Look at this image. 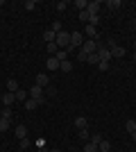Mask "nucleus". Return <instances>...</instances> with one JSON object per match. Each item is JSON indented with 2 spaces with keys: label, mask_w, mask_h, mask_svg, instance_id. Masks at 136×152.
Returning <instances> with one entry per match:
<instances>
[{
  "label": "nucleus",
  "mask_w": 136,
  "mask_h": 152,
  "mask_svg": "<svg viewBox=\"0 0 136 152\" xmlns=\"http://www.w3.org/2000/svg\"><path fill=\"white\" fill-rule=\"evenodd\" d=\"M55 43H57L59 50H71V34L61 30V32L57 34V41H55Z\"/></svg>",
  "instance_id": "nucleus-1"
},
{
  "label": "nucleus",
  "mask_w": 136,
  "mask_h": 152,
  "mask_svg": "<svg viewBox=\"0 0 136 152\" xmlns=\"http://www.w3.org/2000/svg\"><path fill=\"white\" fill-rule=\"evenodd\" d=\"M97 41H93V39H84V43H82V52H86V55H93V52H97Z\"/></svg>",
  "instance_id": "nucleus-2"
},
{
  "label": "nucleus",
  "mask_w": 136,
  "mask_h": 152,
  "mask_svg": "<svg viewBox=\"0 0 136 152\" xmlns=\"http://www.w3.org/2000/svg\"><path fill=\"white\" fill-rule=\"evenodd\" d=\"M30 98L39 100V104H43V102H45V98H43V89H41L39 84H32V89H30Z\"/></svg>",
  "instance_id": "nucleus-3"
},
{
  "label": "nucleus",
  "mask_w": 136,
  "mask_h": 152,
  "mask_svg": "<svg viewBox=\"0 0 136 152\" xmlns=\"http://www.w3.org/2000/svg\"><path fill=\"white\" fill-rule=\"evenodd\" d=\"M107 48L111 50V57H125V48H123V45H118L116 41H109Z\"/></svg>",
  "instance_id": "nucleus-4"
},
{
  "label": "nucleus",
  "mask_w": 136,
  "mask_h": 152,
  "mask_svg": "<svg viewBox=\"0 0 136 152\" xmlns=\"http://www.w3.org/2000/svg\"><path fill=\"white\" fill-rule=\"evenodd\" d=\"M97 57H100V61H111V59H113V57H111V50H109V48H104L102 43L97 45Z\"/></svg>",
  "instance_id": "nucleus-5"
},
{
  "label": "nucleus",
  "mask_w": 136,
  "mask_h": 152,
  "mask_svg": "<svg viewBox=\"0 0 136 152\" xmlns=\"http://www.w3.org/2000/svg\"><path fill=\"white\" fill-rule=\"evenodd\" d=\"M82 43H84V34L82 32H71V48L82 45Z\"/></svg>",
  "instance_id": "nucleus-6"
},
{
  "label": "nucleus",
  "mask_w": 136,
  "mask_h": 152,
  "mask_svg": "<svg viewBox=\"0 0 136 152\" xmlns=\"http://www.w3.org/2000/svg\"><path fill=\"white\" fill-rule=\"evenodd\" d=\"M34 84H39L41 89H45V86H50V77L45 75V73H39V75L34 77Z\"/></svg>",
  "instance_id": "nucleus-7"
},
{
  "label": "nucleus",
  "mask_w": 136,
  "mask_h": 152,
  "mask_svg": "<svg viewBox=\"0 0 136 152\" xmlns=\"http://www.w3.org/2000/svg\"><path fill=\"white\" fill-rule=\"evenodd\" d=\"M14 136H16L18 141L27 139V127H25V125H16V129H14Z\"/></svg>",
  "instance_id": "nucleus-8"
},
{
  "label": "nucleus",
  "mask_w": 136,
  "mask_h": 152,
  "mask_svg": "<svg viewBox=\"0 0 136 152\" xmlns=\"http://www.w3.org/2000/svg\"><path fill=\"white\" fill-rule=\"evenodd\" d=\"M59 59L57 57H48V61H45V66H48V70H50V73H55V70H59Z\"/></svg>",
  "instance_id": "nucleus-9"
},
{
  "label": "nucleus",
  "mask_w": 136,
  "mask_h": 152,
  "mask_svg": "<svg viewBox=\"0 0 136 152\" xmlns=\"http://www.w3.org/2000/svg\"><path fill=\"white\" fill-rule=\"evenodd\" d=\"M100 2H97V0H93V2H89V7H86V12L91 14V16H97V12H100Z\"/></svg>",
  "instance_id": "nucleus-10"
},
{
  "label": "nucleus",
  "mask_w": 136,
  "mask_h": 152,
  "mask_svg": "<svg viewBox=\"0 0 136 152\" xmlns=\"http://www.w3.org/2000/svg\"><path fill=\"white\" fill-rule=\"evenodd\" d=\"M0 100H2V104H5V107H12L14 102H16V98H14V93H9V91H7V93L2 95Z\"/></svg>",
  "instance_id": "nucleus-11"
},
{
  "label": "nucleus",
  "mask_w": 136,
  "mask_h": 152,
  "mask_svg": "<svg viewBox=\"0 0 136 152\" xmlns=\"http://www.w3.org/2000/svg\"><path fill=\"white\" fill-rule=\"evenodd\" d=\"M86 125H89L86 116H77V118H75V127H77V129H86Z\"/></svg>",
  "instance_id": "nucleus-12"
},
{
  "label": "nucleus",
  "mask_w": 136,
  "mask_h": 152,
  "mask_svg": "<svg viewBox=\"0 0 136 152\" xmlns=\"http://www.w3.org/2000/svg\"><path fill=\"white\" fill-rule=\"evenodd\" d=\"M86 37L95 41V39H97V27H95V25H89V23H86Z\"/></svg>",
  "instance_id": "nucleus-13"
},
{
  "label": "nucleus",
  "mask_w": 136,
  "mask_h": 152,
  "mask_svg": "<svg viewBox=\"0 0 136 152\" xmlns=\"http://www.w3.org/2000/svg\"><path fill=\"white\" fill-rule=\"evenodd\" d=\"M43 39L48 41V43H55V41H57V32H52V30H45V32H43Z\"/></svg>",
  "instance_id": "nucleus-14"
},
{
  "label": "nucleus",
  "mask_w": 136,
  "mask_h": 152,
  "mask_svg": "<svg viewBox=\"0 0 136 152\" xmlns=\"http://www.w3.org/2000/svg\"><path fill=\"white\" fill-rule=\"evenodd\" d=\"M109 150H111V143L107 139H102L100 143H97V152H109Z\"/></svg>",
  "instance_id": "nucleus-15"
},
{
  "label": "nucleus",
  "mask_w": 136,
  "mask_h": 152,
  "mask_svg": "<svg viewBox=\"0 0 136 152\" xmlns=\"http://www.w3.org/2000/svg\"><path fill=\"white\" fill-rule=\"evenodd\" d=\"M18 89H20V86H18L16 80H7V91H9V93H16Z\"/></svg>",
  "instance_id": "nucleus-16"
},
{
  "label": "nucleus",
  "mask_w": 136,
  "mask_h": 152,
  "mask_svg": "<svg viewBox=\"0 0 136 152\" xmlns=\"http://www.w3.org/2000/svg\"><path fill=\"white\" fill-rule=\"evenodd\" d=\"M59 70H61V73H71V70H73V61H68V59L61 61V64H59Z\"/></svg>",
  "instance_id": "nucleus-17"
},
{
  "label": "nucleus",
  "mask_w": 136,
  "mask_h": 152,
  "mask_svg": "<svg viewBox=\"0 0 136 152\" xmlns=\"http://www.w3.org/2000/svg\"><path fill=\"white\" fill-rule=\"evenodd\" d=\"M27 95H30V93H27V91L18 89V91H16V93H14V98H16V100H18V102H25V100H27Z\"/></svg>",
  "instance_id": "nucleus-18"
},
{
  "label": "nucleus",
  "mask_w": 136,
  "mask_h": 152,
  "mask_svg": "<svg viewBox=\"0 0 136 152\" xmlns=\"http://www.w3.org/2000/svg\"><path fill=\"white\" fill-rule=\"evenodd\" d=\"M36 107H39V100H34V98H27L25 100V109L32 111V109H36Z\"/></svg>",
  "instance_id": "nucleus-19"
},
{
  "label": "nucleus",
  "mask_w": 136,
  "mask_h": 152,
  "mask_svg": "<svg viewBox=\"0 0 136 152\" xmlns=\"http://www.w3.org/2000/svg\"><path fill=\"white\" fill-rule=\"evenodd\" d=\"M84 152H97V145H95V143H91V141H86V143H84Z\"/></svg>",
  "instance_id": "nucleus-20"
},
{
  "label": "nucleus",
  "mask_w": 136,
  "mask_h": 152,
  "mask_svg": "<svg viewBox=\"0 0 136 152\" xmlns=\"http://www.w3.org/2000/svg\"><path fill=\"white\" fill-rule=\"evenodd\" d=\"M55 57H57L59 61H66V59H68V50H57V55H55Z\"/></svg>",
  "instance_id": "nucleus-21"
},
{
  "label": "nucleus",
  "mask_w": 136,
  "mask_h": 152,
  "mask_svg": "<svg viewBox=\"0 0 136 152\" xmlns=\"http://www.w3.org/2000/svg\"><path fill=\"white\" fill-rule=\"evenodd\" d=\"M125 129H127V132H136V121H127V123H125Z\"/></svg>",
  "instance_id": "nucleus-22"
},
{
  "label": "nucleus",
  "mask_w": 136,
  "mask_h": 152,
  "mask_svg": "<svg viewBox=\"0 0 136 152\" xmlns=\"http://www.w3.org/2000/svg\"><path fill=\"white\" fill-rule=\"evenodd\" d=\"M86 64H100V57H97V52L89 55V57H86Z\"/></svg>",
  "instance_id": "nucleus-23"
},
{
  "label": "nucleus",
  "mask_w": 136,
  "mask_h": 152,
  "mask_svg": "<svg viewBox=\"0 0 136 152\" xmlns=\"http://www.w3.org/2000/svg\"><path fill=\"white\" fill-rule=\"evenodd\" d=\"M75 7H77L79 12H84L86 7H89V2H86V0H75Z\"/></svg>",
  "instance_id": "nucleus-24"
},
{
  "label": "nucleus",
  "mask_w": 136,
  "mask_h": 152,
  "mask_svg": "<svg viewBox=\"0 0 136 152\" xmlns=\"http://www.w3.org/2000/svg\"><path fill=\"white\" fill-rule=\"evenodd\" d=\"M104 7H109V9H118V7H120V0H109V2H104Z\"/></svg>",
  "instance_id": "nucleus-25"
},
{
  "label": "nucleus",
  "mask_w": 136,
  "mask_h": 152,
  "mask_svg": "<svg viewBox=\"0 0 136 152\" xmlns=\"http://www.w3.org/2000/svg\"><path fill=\"white\" fill-rule=\"evenodd\" d=\"M57 43H48V55H50V57H55V55H57Z\"/></svg>",
  "instance_id": "nucleus-26"
},
{
  "label": "nucleus",
  "mask_w": 136,
  "mask_h": 152,
  "mask_svg": "<svg viewBox=\"0 0 136 152\" xmlns=\"http://www.w3.org/2000/svg\"><path fill=\"white\" fill-rule=\"evenodd\" d=\"M77 136H79V139H82V141H84V143H86V141L91 139V134H89V129H79V134H77Z\"/></svg>",
  "instance_id": "nucleus-27"
},
{
  "label": "nucleus",
  "mask_w": 136,
  "mask_h": 152,
  "mask_svg": "<svg viewBox=\"0 0 136 152\" xmlns=\"http://www.w3.org/2000/svg\"><path fill=\"white\" fill-rule=\"evenodd\" d=\"M9 129V121L7 118H0V132H7Z\"/></svg>",
  "instance_id": "nucleus-28"
},
{
  "label": "nucleus",
  "mask_w": 136,
  "mask_h": 152,
  "mask_svg": "<svg viewBox=\"0 0 136 152\" xmlns=\"http://www.w3.org/2000/svg\"><path fill=\"white\" fill-rule=\"evenodd\" d=\"M79 20H84V23H89V20H91V14L86 12V9H84V12H79Z\"/></svg>",
  "instance_id": "nucleus-29"
},
{
  "label": "nucleus",
  "mask_w": 136,
  "mask_h": 152,
  "mask_svg": "<svg viewBox=\"0 0 136 152\" xmlns=\"http://www.w3.org/2000/svg\"><path fill=\"white\" fill-rule=\"evenodd\" d=\"M50 30H52V32H57V34H59V32H61V20H55Z\"/></svg>",
  "instance_id": "nucleus-30"
},
{
  "label": "nucleus",
  "mask_w": 136,
  "mask_h": 152,
  "mask_svg": "<svg viewBox=\"0 0 136 152\" xmlns=\"http://www.w3.org/2000/svg\"><path fill=\"white\" fill-rule=\"evenodd\" d=\"M2 118L12 121V109H9V107H5V109H2Z\"/></svg>",
  "instance_id": "nucleus-31"
},
{
  "label": "nucleus",
  "mask_w": 136,
  "mask_h": 152,
  "mask_svg": "<svg viewBox=\"0 0 136 152\" xmlns=\"http://www.w3.org/2000/svg\"><path fill=\"white\" fill-rule=\"evenodd\" d=\"M91 143H95V145H97V143H100V141H102V136H100V134H91Z\"/></svg>",
  "instance_id": "nucleus-32"
},
{
  "label": "nucleus",
  "mask_w": 136,
  "mask_h": 152,
  "mask_svg": "<svg viewBox=\"0 0 136 152\" xmlns=\"http://www.w3.org/2000/svg\"><path fill=\"white\" fill-rule=\"evenodd\" d=\"M34 7H36V2H34V0H27V2H25V9H27V12H32Z\"/></svg>",
  "instance_id": "nucleus-33"
},
{
  "label": "nucleus",
  "mask_w": 136,
  "mask_h": 152,
  "mask_svg": "<svg viewBox=\"0 0 136 152\" xmlns=\"http://www.w3.org/2000/svg\"><path fill=\"white\" fill-rule=\"evenodd\" d=\"M30 145H32V143H30V141H27V139H23V141H20V150H27V148H30Z\"/></svg>",
  "instance_id": "nucleus-34"
},
{
  "label": "nucleus",
  "mask_w": 136,
  "mask_h": 152,
  "mask_svg": "<svg viewBox=\"0 0 136 152\" xmlns=\"http://www.w3.org/2000/svg\"><path fill=\"white\" fill-rule=\"evenodd\" d=\"M97 68H100V70H109V61H100V64H97Z\"/></svg>",
  "instance_id": "nucleus-35"
},
{
  "label": "nucleus",
  "mask_w": 136,
  "mask_h": 152,
  "mask_svg": "<svg viewBox=\"0 0 136 152\" xmlns=\"http://www.w3.org/2000/svg\"><path fill=\"white\" fill-rule=\"evenodd\" d=\"M66 7H68V5L61 0V2H57V12H66Z\"/></svg>",
  "instance_id": "nucleus-36"
},
{
  "label": "nucleus",
  "mask_w": 136,
  "mask_h": 152,
  "mask_svg": "<svg viewBox=\"0 0 136 152\" xmlns=\"http://www.w3.org/2000/svg\"><path fill=\"white\" fill-rule=\"evenodd\" d=\"M86 57H89V55H86V52H82V50H79V55H77V59H79V61H84V64H86Z\"/></svg>",
  "instance_id": "nucleus-37"
},
{
  "label": "nucleus",
  "mask_w": 136,
  "mask_h": 152,
  "mask_svg": "<svg viewBox=\"0 0 136 152\" xmlns=\"http://www.w3.org/2000/svg\"><path fill=\"white\" fill-rule=\"evenodd\" d=\"M132 141H134V143H136V132H132Z\"/></svg>",
  "instance_id": "nucleus-38"
},
{
  "label": "nucleus",
  "mask_w": 136,
  "mask_h": 152,
  "mask_svg": "<svg viewBox=\"0 0 136 152\" xmlns=\"http://www.w3.org/2000/svg\"><path fill=\"white\" fill-rule=\"evenodd\" d=\"M2 5H5V0H0V7H2Z\"/></svg>",
  "instance_id": "nucleus-39"
},
{
  "label": "nucleus",
  "mask_w": 136,
  "mask_h": 152,
  "mask_svg": "<svg viewBox=\"0 0 136 152\" xmlns=\"http://www.w3.org/2000/svg\"><path fill=\"white\" fill-rule=\"evenodd\" d=\"M134 61H136V50H134Z\"/></svg>",
  "instance_id": "nucleus-40"
},
{
  "label": "nucleus",
  "mask_w": 136,
  "mask_h": 152,
  "mask_svg": "<svg viewBox=\"0 0 136 152\" xmlns=\"http://www.w3.org/2000/svg\"><path fill=\"white\" fill-rule=\"evenodd\" d=\"M50 152H61V150H50Z\"/></svg>",
  "instance_id": "nucleus-41"
},
{
  "label": "nucleus",
  "mask_w": 136,
  "mask_h": 152,
  "mask_svg": "<svg viewBox=\"0 0 136 152\" xmlns=\"http://www.w3.org/2000/svg\"><path fill=\"white\" fill-rule=\"evenodd\" d=\"M134 50H136V41H134Z\"/></svg>",
  "instance_id": "nucleus-42"
},
{
  "label": "nucleus",
  "mask_w": 136,
  "mask_h": 152,
  "mask_svg": "<svg viewBox=\"0 0 136 152\" xmlns=\"http://www.w3.org/2000/svg\"><path fill=\"white\" fill-rule=\"evenodd\" d=\"M0 118H2V111H0Z\"/></svg>",
  "instance_id": "nucleus-43"
},
{
  "label": "nucleus",
  "mask_w": 136,
  "mask_h": 152,
  "mask_svg": "<svg viewBox=\"0 0 136 152\" xmlns=\"http://www.w3.org/2000/svg\"><path fill=\"white\" fill-rule=\"evenodd\" d=\"M0 98H2V95H0Z\"/></svg>",
  "instance_id": "nucleus-44"
}]
</instances>
